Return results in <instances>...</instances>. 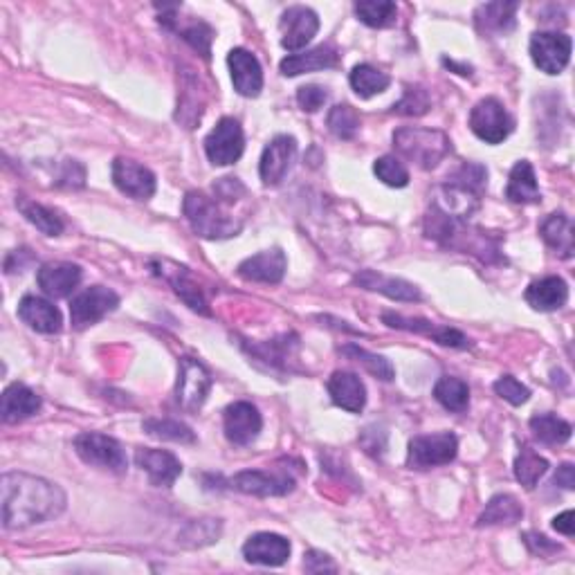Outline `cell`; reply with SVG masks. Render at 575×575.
I'll use <instances>...</instances> for the list:
<instances>
[{
	"instance_id": "5b68a950",
	"label": "cell",
	"mask_w": 575,
	"mask_h": 575,
	"mask_svg": "<svg viewBox=\"0 0 575 575\" xmlns=\"http://www.w3.org/2000/svg\"><path fill=\"white\" fill-rule=\"evenodd\" d=\"M75 452L84 463L95 465V468L111 470L115 474H124L129 468V459L120 441L113 436L99 432H84L75 438Z\"/></svg>"
},
{
	"instance_id": "816d5d0a",
	"label": "cell",
	"mask_w": 575,
	"mask_h": 575,
	"mask_svg": "<svg viewBox=\"0 0 575 575\" xmlns=\"http://www.w3.org/2000/svg\"><path fill=\"white\" fill-rule=\"evenodd\" d=\"M304 569L308 573H324V571L335 573L337 564L322 551H308L306 558H304Z\"/></svg>"
},
{
	"instance_id": "f6af8a7d",
	"label": "cell",
	"mask_w": 575,
	"mask_h": 575,
	"mask_svg": "<svg viewBox=\"0 0 575 575\" xmlns=\"http://www.w3.org/2000/svg\"><path fill=\"white\" fill-rule=\"evenodd\" d=\"M182 39H185L191 48H194L198 54H203V59L209 61L212 57V41H214V30L203 21L191 23L189 27L180 32Z\"/></svg>"
},
{
	"instance_id": "b9f144b4",
	"label": "cell",
	"mask_w": 575,
	"mask_h": 575,
	"mask_svg": "<svg viewBox=\"0 0 575 575\" xmlns=\"http://www.w3.org/2000/svg\"><path fill=\"white\" fill-rule=\"evenodd\" d=\"M342 353L349 355V358H353L355 362H360L362 367L367 369L371 376H376L378 380H385V382L394 380V367H391V362L387 358H382V355L364 351L358 344L342 346Z\"/></svg>"
},
{
	"instance_id": "4316f807",
	"label": "cell",
	"mask_w": 575,
	"mask_h": 575,
	"mask_svg": "<svg viewBox=\"0 0 575 575\" xmlns=\"http://www.w3.org/2000/svg\"><path fill=\"white\" fill-rule=\"evenodd\" d=\"M41 396H36V391L30 387L14 382L3 391V400H0V414L7 425L21 423L25 418L34 416L41 409Z\"/></svg>"
},
{
	"instance_id": "bcb514c9",
	"label": "cell",
	"mask_w": 575,
	"mask_h": 575,
	"mask_svg": "<svg viewBox=\"0 0 575 575\" xmlns=\"http://www.w3.org/2000/svg\"><path fill=\"white\" fill-rule=\"evenodd\" d=\"M492 389H495V394L499 398H504L506 403L510 405H524L528 398H531V391H528V387H524L522 382H519L517 378L513 376H501L495 385H492Z\"/></svg>"
},
{
	"instance_id": "2e32d148",
	"label": "cell",
	"mask_w": 575,
	"mask_h": 575,
	"mask_svg": "<svg viewBox=\"0 0 575 575\" xmlns=\"http://www.w3.org/2000/svg\"><path fill=\"white\" fill-rule=\"evenodd\" d=\"M382 319H385V324H389L391 328H400V331H412L418 335H425L441 346H452V349H468L470 346L468 337H465L461 331H456V328L438 326V324L427 322V319H421V317H403V315H396V313H385L382 315Z\"/></svg>"
},
{
	"instance_id": "1f68e13d",
	"label": "cell",
	"mask_w": 575,
	"mask_h": 575,
	"mask_svg": "<svg viewBox=\"0 0 575 575\" xmlns=\"http://www.w3.org/2000/svg\"><path fill=\"white\" fill-rule=\"evenodd\" d=\"M519 3H486L474 14V23L481 34H506L515 30V14Z\"/></svg>"
},
{
	"instance_id": "83f0119b",
	"label": "cell",
	"mask_w": 575,
	"mask_h": 575,
	"mask_svg": "<svg viewBox=\"0 0 575 575\" xmlns=\"http://www.w3.org/2000/svg\"><path fill=\"white\" fill-rule=\"evenodd\" d=\"M355 284L364 290H373L380 292L389 299L396 301H421L423 295L414 284H409L405 279H396V277H387L380 275L376 270H362L360 275H355Z\"/></svg>"
},
{
	"instance_id": "f546056e",
	"label": "cell",
	"mask_w": 575,
	"mask_h": 575,
	"mask_svg": "<svg viewBox=\"0 0 575 575\" xmlns=\"http://www.w3.org/2000/svg\"><path fill=\"white\" fill-rule=\"evenodd\" d=\"M508 200H513L517 205H533L542 200L540 185H537L535 169L528 160H519L513 171H510L508 187H506Z\"/></svg>"
},
{
	"instance_id": "c3c4849f",
	"label": "cell",
	"mask_w": 575,
	"mask_h": 575,
	"mask_svg": "<svg viewBox=\"0 0 575 575\" xmlns=\"http://www.w3.org/2000/svg\"><path fill=\"white\" fill-rule=\"evenodd\" d=\"M218 535H221V524L214 519H200V522H191L187 526V531L182 533V544L194 540V537H203V544H212Z\"/></svg>"
},
{
	"instance_id": "4dcf8cb0",
	"label": "cell",
	"mask_w": 575,
	"mask_h": 575,
	"mask_svg": "<svg viewBox=\"0 0 575 575\" xmlns=\"http://www.w3.org/2000/svg\"><path fill=\"white\" fill-rule=\"evenodd\" d=\"M540 234L544 243L562 259H571L575 250V232L573 223L567 214H551L540 225Z\"/></svg>"
},
{
	"instance_id": "5bb4252c",
	"label": "cell",
	"mask_w": 575,
	"mask_h": 575,
	"mask_svg": "<svg viewBox=\"0 0 575 575\" xmlns=\"http://www.w3.org/2000/svg\"><path fill=\"white\" fill-rule=\"evenodd\" d=\"M263 418L259 414V409L252 403H232L223 412V430L227 441L234 445H250L252 441H257V436L261 434Z\"/></svg>"
},
{
	"instance_id": "ab89813d",
	"label": "cell",
	"mask_w": 575,
	"mask_h": 575,
	"mask_svg": "<svg viewBox=\"0 0 575 575\" xmlns=\"http://www.w3.org/2000/svg\"><path fill=\"white\" fill-rule=\"evenodd\" d=\"M142 430L153 438H162V441L196 443V434L191 432V427L180 421H173V418H146L142 423Z\"/></svg>"
},
{
	"instance_id": "8d00e7d4",
	"label": "cell",
	"mask_w": 575,
	"mask_h": 575,
	"mask_svg": "<svg viewBox=\"0 0 575 575\" xmlns=\"http://www.w3.org/2000/svg\"><path fill=\"white\" fill-rule=\"evenodd\" d=\"M531 432L540 443L546 445H562L571 438L573 427L560 416L553 414H537L531 418Z\"/></svg>"
},
{
	"instance_id": "3957f363",
	"label": "cell",
	"mask_w": 575,
	"mask_h": 575,
	"mask_svg": "<svg viewBox=\"0 0 575 575\" xmlns=\"http://www.w3.org/2000/svg\"><path fill=\"white\" fill-rule=\"evenodd\" d=\"M225 203L232 205V200H225L221 196L212 198L207 194H200V191H189L185 196V203H182V209H185L187 221L198 236L221 241L232 239V236L243 230V221H234V216L225 209Z\"/></svg>"
},
{
	"instance_id": "cb8c5ba5",
	"label": "cell",
	"mask_w": 575,
	"mask_h": 575,
	"mask_svg": "<svg viewBox=\"0 0 575 575\" xmlns=\"http://www.w3.org/2000/svg\"><path fill=\"white\" fill-rule=\"evenodd\" d=\"M337 63H340V52H337L335 45L324 43V45H317V48L313 50L288 54V57L281 61L279 68L284 77H299V75H304V72L335 68Z\"/></svg>"
},
{
	"instance_id": "7c38bea8",
	"label": "cell",
	"mask_w": 575,
	"mask_h": 575,
	"mask_svg": "<svg viewBox=\"0 0 575 575\" xmlns=\"http://www.w3.org/2000/svg\"><path fill=\"white\" fill-rule=\"evenodd\" d=\"M232 488L254 497H284L295 490V477L286 470H245L232 477Z\"/></svg>"
},
{
	"instance_id": "603a6c76",
	"label": "cell",
	"mask_w": 575,
	"mask_h": 575,
	"mask_svg": "<svg viewBox=\"0 0 575 575\" xmlns=\"http://www.w3.org/2000/svg\"><path fill=\"white\" fill-rule=\"evenodd\" d=\"M18 317H21L32 331L43 335L59 333L63 326L61 310L54 306L52 301L36 295H25L21 299V304H18Z\"/></svg>"
},
{
	"instance_id": "f1b7e54d",
	"label": "cell",
	"mask_w": 575,
	"mask_h": 575,
	"mask_svg": "<svg viewBox=\"0 0 575 575\" xmlns=\"http://www.w3.org/2000/svg\"><path fill=\"white\" fill-rule=\"evenodd\" d=\"M526 301L528 306L540 310V313L560 310L569 301L567 281L560 277H544L540 281H533V284L526 288Z\"/></svg>"
},
{
	"instance_id": "ee69618b",
	"label": "cell",
	"mask_w": 575,
	"mask_h": 575,
	"mask_svg": "<svg viewBox=\"0 0 575 575\" xmlns=\"http://www.w3.org/2000/svg\"><path fill=\"white\" fill-rule=\"evenodd\" d=\"M427 111H430V95H427V90L421 86H409L403 99L394 106V113L407 117L425 115Z\"/></svg>"
},
{
	"instance_id": "4fadbf2b",
	"label": "cell",
	"mask_w": 575,
	"mask_h": 575,
	"mask_svg": "<svg viewBox=\"0 0 575 575\" xmlns=\"http://www.w3.org/2000/svg\"><path fill=\"white\" fill-rule=\"evenodd\" d=\"M319 30V18L310 7L295 5L288 7L284 14H281L279 21V32H281V45L288 52H299L301 48L315 39V34Z\"/></svg>"
},
{
	"instance_id": "8992f818",
	"label": "cell",
	"mask_w": 575,
	"mask_h": 575,
	"mask_svg": "<svg viewBox=\"0 0 575 575\" xmlns=\"http://www.w3.org/2000/svg\"><path fill=\"white\" fill-rule=\"evenodd\" d=\"M456 452H459V438L452 432L416 436L409 443L407 465L412 470L438 468V465L452 463L456 459Z\"/></svg>"
},
{
	"instance_id": "7a4b0ae2",
	"label": "cell",
	"mask_w": 575,
	"mask_h": 575,
	"mask_svg": "<svg viewBox=\"0 0 575 575\" xmlns=\"http://www.w3.org/2000/svg\"><path fill=\"white\" fill-rule=\"evenodd\" d=\"M425 232L438 243L447 245V248L477 254L483 261H492L495 257H499L497 245L481 230H474V227L468 225V221L447 216L436 207H432L430 214L425 218Z\"/></svg>"
},
{
	"instance_id": "f35d334b",
	"label": "cell",
	"mask_w": 575,
	"mask_h": 575,
	"mask_svg": "<svg viewBox=\"0 0 575 575\" xmlns=\"http://www.w3.org/2000/svg\"><path fill=\"white\" fill-rule=\"evenodd\" d=\"M546 472H549V461L533 452L531 447H524L515 459V477L526 490H533Z\"/></svg>"
},
{
	"instance_id": "f907efd6",
	"label": "cell",
	"mask_w": 575,
	"mask_h": 575,
	"mask_svg": "<svg viewBox=\"0 0 575 575\" xmlns=\"http://www.w3.org/2000/svg\"><path fill=\"white\" fill-rule=\"evenodd\" d=\"M59 185L63 187H84L86 185V169L79 162L68 160L63 162V171L59 173Z\"/></svg>"
},
{
	"instance_id": "60d3db41",
	"label": "cell",
	"mask_w": 575,
	"mask_h": 575,
	"mask_svg": "<svg viewBox=\"0 0 575 575\" xmlns=\"http://www.w3.org/2000/svg\"><path fill=\"white\" fill-rule=\"evenodd\" d=\"M328 131H331L335 138L340 140H353L355 133L360 131V115L349 104L333 106L331 113H328Z\"/></svg>"
},
{
	"instance_id": "db71d44e",
	"label": "cell",
	"mask_w": 575,
	"mask_h": 575,
	"mask_svg": "<svg viewBox=\"0 0 575 575\" xmlns=\"http://www.w3.org/2000/svg\"><path fill=\"white\" fill-rule=\"evenodd\" d=\"M555 483L564 490H573L575 488V470L571 463H564L558 468V474H555Z\"/></svg>"
},
{
	"instance_id": "7dc6e473",
	"label": "cell",
	"mask_w": 575,
	"mask_h": 575,
	"mask_svg": "<svg viewBox=\"0 0 575 575\" xmlns=\"http://www.w3.org/2000/svg\"><path fill=\"white\" fill-rule=\"evenodd\" d=\"M326 99H328V93L322 86L310 84V86H301L297 90V104L301 106V111H306V113H317L319 108L326 104Z\"/></svg>"
},
{
	"instance_id": "d6a6232c",
	"label": "cell",
	"mask_w": 575,
	"mask_h": 575,
	"mask_svg": "<svg viewBox=\"0 0 575 575\" xmlns=\"http://www.w3.org/2000/svg\"><path fill=\"white\" fill-rule=\"evenodd\" d=\"M524 508L513 495H497L488 501V506L479 515L477 526H515L522 522Z\"/></svg>"
},
{
	"instance_id": "d6986e66",
	"label": "cell",
	"mask_w": 575,
	"mask_h": 575,
	"mask_svg": "<svg viewBox=\"0 0 575 575\" xmlns=\"http://www.w3.org/2000/svg\"><path fill=\"white\" fill-rule=\"evenodd\" d=\"M227 66H230L236 93L243 97H259L263 90V70L259 59L252 52L234 48L227 54Z\"/></svg>"
},
{
	"instance_id": "74e56055",
	"label": "cell",
	"mask_w": 575,
	"mask_h": 575,
	"mask_svg": "<svg viewBox=\"0 0 575 575\" xmlns=\"http://www.w3.org/2000/svg\"><path fill=\"white\" fill-rule=\"evenodd\" d=\"M355 14L364 25L382 30V27L396 23L398 7L391 0H360V3H355Z\"/></svg>"
},
{
	"instance_id": "9a60e30c",
	"label": "cell",
	"mask_w": 575,
	"mask_h": 575,
	"mask_svg": "<svg viewBox=\"0 0 575 575\" xmlns=\"http://www.w3.org/2000/svg\"><path fill=\"white\" fill-rule=\"evenodd\" d=\"M297 158V142L290 135H277L261 155L259 173L266 187H277L288 176L292 162Z\"/></svg>"
},
{
	"instance_id": "ac0fdd59",
	"label": "cell",
	"mask_w": 575,
	"mask_h": 575,
	"mask_svg": "<svg viewBox=\"0 0 575 575\" xmlns=\"http://www.w3.org/2000/svg\"><path fill=\"white\" fill-rule=\"evenodd\" d=\"M151 268H153L155 275L162 277L164 281H167V284L173 286L176 295L185 301L191 310H196V313H200V315H209L207 299L203 297V290H200L196 281L191 279L187 268L176 266V263H171V261H153Z\"/></svg>"
},
{
	"instance_id": "484cf974",
	"label": "cell",
	"mask_w": 575,
	"mask_h": 575,
	"mask_svg": "<svg viewBox=\"0 0 575 575\" xmlns=\"http://www.w3.org/2000/svg\"><path fill=\"white\" fill-rule=\"evenodd\" d=\"M81 277H84V272L75 263H48L36 272L39 288L52 299H63L75 292L81 284Z\"/></svg>"
},
{
	"instance_id": "e575fe53",
	"label": "cell",
	"mask_w": 575,
	"mask_h": 575,
	"mask_svg": "<svg viewBox=\"0 0 575 575\" xmlns=\"http://www.w3.org/2000/svg\"><path fill=\"white\" fill-rule=\"evenodd\" d=\"M434 398L447 409V412L461 414L470 405V389L461 378L443 376L436 382Z\"/></svg>"
},
{
	"instance_id": "7bdbcfd3",
	"label": "cell",
	"mask_w": 575,
	"mask_h": 575,
	"mask_svg": "<svg viewBox=\"0 0 575 575\" xmlns=\"http://www.w3.org/2000/svg\"><path fill=\"white\" fill-rule=\"evenodd\" d=\"M373 171H376V176L389 187L400 189V187H407V182H409V171L405 164L396 158V155H382V158L373 164Z\"/></svg>"
},
{
	"instance_id": "7402d4cb",
	"label": "cell",
	"mask_w": 575,
	"mask_h": 575,
	"mask_svg": "<svg viewBox=\"0 0 575 575\" xmlns=\"http://www.w3.org/2000/svg\"><path fill=\"white\" fill-rule=\"evenodd\" d=\"M288 270L286 254L279 248L266 250L245 259L239 266V277L254 284H279Z\"/></svg>"
},
{
	"instance_id": "277c9868",
	"label": "cell",
	"mask_w": 575,
	"mask_h": 575,
	"mask_svg": "<svg viewBox=\"0 0 575 575\" xmlns=\"http://www.w3.org/2000/svg\"><path fill=\"white\" fill-rule=\"evenodd\" d=\"M396 151L405 160L418 164L421 169H434L452 151V142L445 133L434 129H414L405 126L394 133Z\"/></svg>"
},
{
	"instance_id": "e0dca14e",
	"label": "cell",
	"mask_w": 575,
	"mask_h": 575,
	"mask_svg": "<svg viewBox=\"0 0 575 575\" xmlns=\"http://www.w3.org/2000/svg\"><path fill=\"white\" fill-rule=\"evenodd\" d=\"M113 182L122 194L135 200H149L158 187L153 173L129 158H117L113 162Z\"/></svg>"
},
{
	"instance_id": "836d02e7",
	"label": "cell",
	"mask_w": 575,
	"mask_h": 575,
	"mask_svg": "<svg viewBox=\"0 0 575 575\" xmlns=\"http://www.w3.org/2000/svg\"><path fill=\"white\" fill-rule=\"evenodd\" d=\"M16 207L21 209V214L27 218V221H30L36 230L43 232L45 236H59L63 232V227H66L63 225V218L57 212H52V209H48L41 203H34V200L30 198L18 196Z\"/></svg>"
},
{
	"instance_id": "f5cc1de1",
	"label": "cell",
	"mask_w": 575,
	"mask_h": 575,
	"mask_svg": "<svg viewBox=\"0 0 575 575\" xmlns=\"http://www.w3.org/2000/svg\"><path fill=\"white\" fill-rule=\"evenodd\" d=\"M553 528L562 535L573 537L575 535V513L573 510H564L562 515H558L553 519Z\"/></svg>"
},
{
	"instance_id": "30bf717a",
	"label": "cell",
	"mask_w": 575,
	"mask_h": 575,
	"mask_svg": "<svg viewBox=\"0 0 575 575\" xmlns=\"http://www.w3.org/2000/svg\"><path fill=\"white\" fill-rule=\"evenodd\" d=\"M245 149V135L241 124L234 117H223L209 135L205 138V153L212 164L218 167H227L234 164L243 155Z\"/></svg>"
},
{
	"instance_id": "ba28073f",
	"label": "cell",
	"mask_w": 575,
	"mask_h": 575,
	"mask_svg": "<svg viewBox=\"0 0 575 575\" xmlns=\"http://www.w3.org/2000/svg\"><path fill=\"white\" fill-rule=\"evenodd\" d=\"M212 373L207 371L203 362L194 358L180 360V373L176 385V403L185 409V412H198L205 405V400L212 391Z\"/></svg>"
},
{
	"instance_id": "681fc988",
	"label": "cell",
	"mask_w": 575,
	"mask_h": 575,
	"mask_svg": "<svg viewBox=\"0 0 575 575\" xmlns=\"http://www.w3.org/2000/svg\"><path fill=\"white\" fill-rule=\"evenodd\" d=\"M524 544L528 546V551L533 555H540V558H549V555L562 551L558 542H551L549 537L540 533H524Z\"/></svg>"
},
{
	"instance_id": "6da1fadb",
	"label": "cell",
	"mask_w": 575,
	"mask_h": 575,
	"mask_svg": "<svg viewBox=\"0 0 575 575\" xmlns=\"http://www.w3.org/2000/svg\"><path fill=\"white\" fill-rule=\"evenodd\" d=\"M3 526L18 531L50 522L66 510V492L57 483L23 472L3 474Z\"/></svg>"
},
{
	"instance_id": "52a82bcc",
	"label": "cell",
	"mask_w": 575,
	"mask_h": 575,
	"mask_svg": "<svg viewBox=\"0 0 575 575\" xmlns=\"http://www.w3.org/2000/svg\"><path fill=\"white\" fill-rule=\"evenodd\" d=\"M470 129L479 140L488 144H501L515 129V120L497 97H486L472 108Z\"/></svg>"
},
{
	"instance_id": "d590c367",
	"label": "cell",
	"mask_w": 575,
	"mask_h": 575,
	"mask_svg": "<svg viewBox=\"0 0 575 575\" xmlns=\"http://www.w3.org/2000/svg\"><path fill=\"white\" fill-rule=\"evenodd\" d=\"M349 81H351V88L362 99H369L373 95L385 93V90L391 84V79H389L387 72L373 68V66H369V63H360V66H355Z\"/></svg>"
},
{
	"instance_id": "44dd1931",
	"label": "cell",
	"mask_w": 575,
	"mask_h": 575,
	"mask_svg": "<svg viewBox=\"0 0 575 575\" xmlns=\"http://www.w3.org/2000/svg\"><path fill=\"white\" fill-rule=\"evenodd\" d=\"M135 463H138V468L149 474L151 483L158 488H171L182 474V465L176 459V454H171L167 450L140 447V450L135 452Z\"/></svg>"
},
{
	"instance_id": "ffe728a7",
	"label": "cell",
	"mask_w": 575,
	"mask_h": 575,
	"mask_svg": "<svg viewBox=\"0 0 575 575\" xmlns=\"http://www.w3.org/2000/svg\"><path fill=\"white\" fill-rule=\"evenodd\" d=\"M243 558L261 567H281L290 558V542L277 533H257L243 544Z\"/></svg>"
},
{
	"instance_id": "9c48e42d",
	"label": "cell",
	"mask_w": 575,
	"mask_h": 575,
	"mask_svg": "<svg viewBox=\"0 0 575 575\" xmlns=\"http://www.w3.org/2000/svg\"><path fill=\"white\" fill-rule=\"evenodd\" d=\"M120 306V297L117 292L104 286H93L86 288L84 292H79L77 297H72L70 301V319L75 328H88L113 313V310Z\"/></svg>"
},
{
	"instance_id": "d4e9b609",
	"label": "cell",
	"mask_w": 575,
	"mask_h": 575,
	"mask_svg": "<svg viewBox=\"0 0 575 575\" xmlns=\"http://www.w3.org/2000/svg\"><path fill=\"white\" fill-rule=\"evenodd\" d=\"M328 394L331 400L342 407L344 412L360 414L364 405H367V389H364V382L360 376H355L351 371H335L331 378H328Z\"/></svg>"
},
{
	"instance_id": "8fae6325",
	"label": "cell",
	"mask_w": 575,
	"mask_h": 575,
	"mask_svg": "<svg viewBox=\"0 0 575 575\" xmlns=\"http://www.w3.org/2000/svg\"><path fill=\"white\" fill-rule=\"evenodd\" d=\"M571 36L562 32H535L531 39L533 63L546 75H560L571 61Z\"/></svg>"
}]
</instances>
